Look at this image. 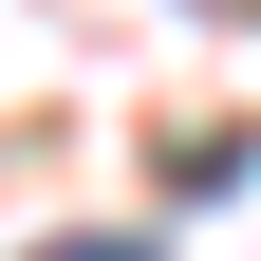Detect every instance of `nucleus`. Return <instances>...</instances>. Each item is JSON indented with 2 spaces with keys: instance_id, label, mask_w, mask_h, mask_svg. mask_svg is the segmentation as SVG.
<instances>
[{
  "instance_id": "1",
  "label": "nucleus",
  "mask_w": 261,
  "mask_h": 261,
  "mask_svg": "<svg viewBox=\"0 0 261 261\" xmlns=\"http://www.w3.org/2000/svg\"><path fill=\"white\" fill-rule=\"evenodd\" d=\"M38 261H149V243H38Z\"/></svg>"
}]
</instances>
